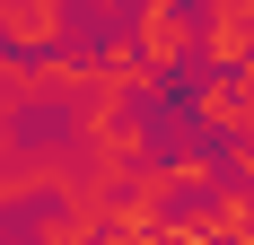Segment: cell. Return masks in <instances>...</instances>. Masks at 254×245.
Segmentation results:
<instances>
[{"mask_svg":"<svg viewBox=\"0 0 254 245\" xmlns=\"http://www.w3.org/2000/svg\"><path fill=\"white\" fill-rule=\"evenodd\" d=\"M123 44L149 61L158 79L193 70L202 61V26H193V0H167V9H123Z\"/></svg>","mask_w":254,"mask_h":245,"instance_id":"6da1fadb","label":"cell"},{"mask_svg":"<svg viewBox=\"0 0 254 245\" xmlns=\"http://www.w3.org/2000/svg\"><path fill=\"white\" fill-rule=\"evenodd\" d=\"M193 26H202V70H246L254 61V0H202Z\"/></svg>","mask_w":254,"mask_h":245,"instance_id":"7a4b0ae2","label":"cell"},{"mask_svg":"<svg viewBox=\"0 0 254 245\" xmlns=\"http://www.w3.org/2000/svg\"><path fill=\"white\" fill-rule=\"evenodd\" d=\"M79 26H70V0H0V44L9 53H53V44H70Z\"/></svg>","mask_w":254,"mask_h":245,"instance_id":"3957f363","label":"cell"},{"mask_svg":"<svg viewBox=\"0 0 254 245\" xmlns=\"http://www.w3.org/2000/svg\"><path fill=\"white\" fill-rule=\"evenodd\" d=\"M184 122H193V131H202V140H246L254 131V114H246V97H237V79L228 70H210V79H193V97H184Z\"/></svg>","mask_w":254,"mask_h":245,"instance_id":"277c9868","label":"cell"},{"mask_svg":"<svg viewBox=\"0 0 254 245\" xmlns=\"http://www.w3.org/2000/svg\"><path fill=\"white\" fill-rule=\"evenodd\" d=\"M79 9H97V18H123V9H131V0H79Z\"/></svg>","mask_w":254,"mask_h":245,"instance_id":"5b68a950","label":"cell"},{"mask_svg":"<svg viewBox=\"0 0 254 245\" xmlns=\"http://www.w3.org/2000/svg\"><path fill=\"white\" fill-rule=\"evenodd\" d=\"M246 245H254V237H246Z\"/></svg>","mask_w":254,"mask_h":245,"instance_id":"8992f818","label":"cell"}]
</instances>
